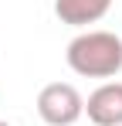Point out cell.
Returning <instances> with one entry per match:
<instances>
[{
    "label": "cell",
    "mask_w": 122,
    "mask_h": 126,
    "mask_svg": "<svg viewBox=\"0 0 122 126\" xmlns=\"http://www.w3.org/2000/svg\"><path fill=\"white\" fill-rule=\"evenodd\" d=\"M112 0H54V14L61 24H71V27H88V24H98L109 14Z\"/></svg>",
    "instance_id": "277c9868"
},
{
    "label": "cell",
    "mask_w": 122,
    "mask_h": 126,
    "mask_svg": "<svg viewBox=\"0 0 122 126\" xmlns=\"http://www.w3.org/2000/svg\"><path fill=\"white\" fill-rule=\"evenodd\" d=\"M85 116L95 126H122V82H102L85 99Z\"/></svg>",
    "instance_id": "3957f363"
},
{
    "label": "cell",
    "mask_w": 122,
    "mask_h": 126,
    "mask_svg": "<svg viewBox=\"0 0 122 126\" xmlns=\"http://www.w3.org/2000/svg\"><path fill=\"white\" fill-rule=\"evenodd\" d=\"M0 126H10V123H3V119H0Z\"/></svg>",
    "instance_id": "5b68a950"
},
{
    "label": "cell",
    "mask_w": 122,
    "mask_h": 126,
    "mask_svg": "<svg viewBox=\"0 0 122 126\" xmlns=\"http://www.w3.org/2000/svg\"><path fill=\"white\" fill-rule=\"evenodd\" d=\"M64 62L81 79H115L122 72V38L112 31H81L68 41Z\"/></svg>",
    "instance_id": "6da1fadb"
},
{
    "label": "cell",
    "mask_w": 122,
    "mask_h": 126,
    "mask_svg": "<svg viewBox=\"0 0 122 126\" xmlns=\"http://www.w3.org/2000/svg\"><path fill=\"white\" fill-rule=\"evenodd\" d=\"M37 116L48 126H75L85 116V99L71 82H51L37 92Z\"/></svg>",
    "instance_id": "7a4b0ae2"
}]
</instances>
